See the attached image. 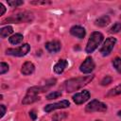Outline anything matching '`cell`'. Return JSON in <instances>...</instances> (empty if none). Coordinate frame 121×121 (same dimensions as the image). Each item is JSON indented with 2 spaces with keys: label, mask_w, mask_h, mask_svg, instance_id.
Instances as JSON below:
<instances>
[{
  "label": "cell",
  "mask_w": 121,
  "mask_h": 121,
  "mask_svg": "<svg viewBox=\"0 0 121 121\" xmlns=\"http://www.w3.org/2000/svg\"><path fill=\"white\" fill-rule=\"evenodd\" d=\"M93 78H94V76L91 75V76H84V77H80V78L68 79L65 82L66 92L71 93V92H74V91H78V89L87 85Z\"/></svg>",
  "instance_id": "cell-1"
},
{
  "label": "cell",
  "mask_w": 121,
  "mask_h": 121,
  "mask_svg": "<svg viewBox=\"0 0 121 121\" xmlns=\"http://www.w3.org/2000/svg\"><path fill=\"white\" fill-rule=\"evenodd\" d=\"M103 41V35L98 32V31H95L91 34L89 40H88V43H87V45H86V52L87 53H92L94 52L97 46L100 44V43Z\"/></svg>",
  "instance_id": "cell-2"
},
{
  "label": "cell",
  "mask_w": 121,
  "mask_h": 121,
  "mask_svg": "<svg viewBox=\"0 0 121 121\" xmlns=\"http://www.w3.org/2000/svg\"><path fill=\"white\" fill-rule=\"evenodd\" d=\"M33 20V14L31 12L28 11H24L21 13H17L14 14L5 20H3V22L1 24H5L6 22H11V23H26V22H30Z\"/></svg>",
  "instance_id": "cell-3"
},
{
  "label": "cell",
  "mask_w": 121,
  "mask_h": 121,
  "mask_svg": "<svg viewBox=\"0 0 121 121\" xmlns=\"http://www.w3.org/2000/svg\"><path fill=\"white\" fill-rule=\"evenodd\" d=\"M30 50V45L28 43H25L17 48H9L6 50L7 55L10 56H15V57H23L26 55Z\"/></svg>",
  "instance_id": "cell-4"
},
{
  "label": "cell",
  "mask_w": 121,
  "mask_h": 121,
  "mask_svg": "<svg viewBox=\"0 0 121 121\" xmlns=\"http://www.w3.org/2000/svg\"><path fill=\"white\" fill-rule=\"evenodd\" d=\"M107 110V106L98 101V100H92L90 103H88V105L85 108V111L87 112H105Z\"/></svg>",
  "instance_id": "cell-5"
},
{
  "label": "cell",
  "mask_w": 121,
  "mask_h": 121,
  "mask_svg": "<svg viewBox=\"0 0 121 121\" xmlns=\"http://www.w3.org/2000/svg\"><path fill=\"white\" fill-rule=\"evenodd\" d=\"M115 43H116V39L115 38H112V37L108 38L104 42L102 47L100 48V53L103 56H108L112 52V48H113Z\"/></svg>",
  "instance_id": "cell-6"
},
{
  "label": "cell",
  "mask_w": 121,
  "mask_h": 121,
  "mask_svg": "<svg viewBox=\"0 0 121 121\" xmlns=\"http://www.w3.org/2000/svg\"><path fill=\"white\" fill-rule=\"evenodd\" d=\"M95 69V62L91 57L85 59V60L80 64L79 70L84 74H89Z\"/></svg>",
  "instance_id": "cell-7"
},
{
  "label": "cell",
  "mask_w": 121,
  "mask_h": 121,
  "mask_svg": "<svg viewBox=\"0 0 121 121\" xmlns=\"http://www.w3.org/2000/svg\"><path fill=\"white\" fill-rule=\"evenodd\" d=\"M70 103L68 100H61L60 102H57V103H54V104H49V105H46L44 107V111L46 112H50L54 110H57V109H63V108H67L69 107Z\"/></svg>",
  "instance_id": "cell-8"
},
{
  "label": "cell",
  "mask_w": 121,
  "mask_h": 121,
  "mask_svg": "<svg viewBox=\"0 0 121 121\" xmlns=\"http://www.w3.org/2000/svg\"><path fill=\"white\" fill-rule=\"evenodd\" d=\"M90 98V93L88 91H82V92H79V93H77L76 95H73V100L76 104L79 105V104H82L84 103L85 101H87L88 99Z\"/></svg>",
  "instance_id": "cell-9"
},
{
  "label": "cell",
  "mask_w": 121,
  "mask_h": 121,
  "mask_svg": "<svg viewBox=\"0 0 121 121\" xmlns=\"http://www.w3.org/2000/svg\"><path fill=\"white\" fill-rule=\"evenodd\" d=\"M70 33H71L73 36H75V37H77V38H78V39H83V38L85 37L86 31H85V29H84L82 26H72V27L70 28Z\"/></svg>",
  "instance_id": "cell-10"
},
{
  "label": "cell",
  "mask_w": 121,
  "mask_h": 121,
  "mask_svg": "<svg viewBox=\"0 0 121 121\" xmlns=\"http://www.w3.org/2000/svg\"><path fill=\"white\" fill-rule=\"evenodd\" d=\"M45 48L50 53H57L60 50V43L58 41H52L45 43Z\"/></svg>",
  "instance_id": "cell-11"
},
{
  "label": "cell",
  "mask_w": 121,
  "mask_h": 121,
  "mask_svg": "<svg viewBox=\"0 0 121 121\" xmlns=\"http://www.w3.org/2000/svg\"><path fill=\"white\" fill-rule=\"evenodd\" d=\"M34 70H35L34 64H33L32 62H30V61H26V62H25V63L23 64L22 69H21V72H22L23 75L27 76V75L32 74V73L34 72Z\"/></svg>",
  "instance_id": "cell-12"
},
{
  "label": "cell",
  "mask_w": 121,
  "mask_h": 121,
  "mask_svg": "<svg viewBox=\"0 0 121 121\" xmlns=\"http://www.w3.org/2000/svg\"><path fill=\"white\" fill-rule=\"evenodd\" d=\"M111 22V19L108 15H103L101 17H98L95 21V25L97 26H100V27H104L106 26H108Z\"/></svg>",
  "instance_id": "cell-13"
},
{
  "label": "cell",
  "mask_w": 121,
  "mask_h": 121,
  "mask_svg": "<svg viewBox=\"0 0 121 121\" xmlns=\"http://www.w3.org/2000/svg\"><path fill=\"white\" fill-rule=\"evenodd\" d=\"M68 65V62L65 60H60L54 66V71L57 74H61L64 69L66 68V66Z\"/></svg>",
  "instance_id": "cell-14"
},
{
  "label": "cell",
  "mask_w": 121,
  "mask_h": 121,
  "mask_svg": "<svg viewBox=\"0 0 121 121\" xmlns=\"http://www.w3.org/2000/svg\"><path fill=\"white\" fill-rule=\"evenodd\" d=\"M40 98L39 96H37V95H33V94H27L24 98H23V101L22 103L23 104H31V103H34L36 101H38Z\"/></svg>",
  "instance_id": "cell-15"
},
{
  "label": "cell",
  "mask_w": 121,
  "mask_h": 121,
  "mask_svg": "<svg viewBox=\"0 0 121 121\" xmlns=\"http://www.w3.org/2000/svg\"><path fill=\"white\" fill-rule=\"evenodd\" d=\"M23 35L22 34H19V33H16L12 36H10L9 38V42L11 43V44H18L20 43H22L23 41Z\"/></svg>",
  "instance_id": "cell-16"
},
{
  "label": "cell",
  "mask_w": 121,
  "mask_h": 121,
  "mask_svg": "<svg viewBox=\"0 0 121 121\" xmlns=\"http://www.w3.org/2000/svg\"><path fill=\"white\" fill-rule=\"evenodd\" d=\"M12 32H13L12 27L10 26H7L0 29V36H1V38H6V37L9 36Z\"/></svg>",
  "instance_id": "cell-17"
},
{
  "label": "cell",
  "mask_w": 121,
  "mask_h": 121,
  "mask_svg": "<svg viewBox=\"0 0 121 121\" xmlns=\"http://www.w3.org/2000/svg\"><path fill=\"white\" fill-rule=\"evenodd\" d=\"M119 94H121V84L116 86L115 88L110 90L107 94V96H113V95H119Z\"/></svg>",
  "instance_id": "cell-18"
},
{
  "label": "cell",
  "mask_w": 121,
  "mask_h": 121,
  "mask_svg": "<svg viewBox=\"0 0 121 121\" xmlns=\"http://www.w3.org/2000/svg\"><path fill=\"white\" fill-rule=\"evenodd\" d=\"M112 65L118 73H121V59L120 58H115L112 60Z\"/></svg>",
  "instance_id": "cell-19"
},
{
  "label": "cell",
  "mask_w": 121,
  "mask_h": 121,
  "mask_svg": "<svg viewBox=\"0 0 121 121\" xmlns=\"http://www.w3.org/2000/svg\"><path fill=\"white\" fill-rule=\"evenodd\" d=\"M66 117V112H60V113H56L53 118L52 121H62L63 119H65Z\"/></svg>",
  "instance_id": "cell-20"
},
{
  "label": "cell",
  "mask_w": 121,
  "mask_h": 121,
  "mask_svg": "<svg viewBox=\"0 0 121 121\" xmlns=\"http://www.w3.org/2000/svg\"><path fill=\"white\" fill-rule=\"evenodd\" d=\"M60 95H61V93H60V91H55V92H52V93H50L49 95H46V98H47L48 100H51V99L58 98V97L60 96Z\"/></svg>",
  "instance_id": "cell-21"
},
{
  "label": "cell",
  "mask_w": 121,
  "mask_h": 121,
  "mask_svg": "<svg viewBox=\"0 0 121 121\" xmlns=\"http://www.w3.org/2000/svg\"><path fill=\"white\" fill-rule=\"evenodd\" d=\"M8 4L10 7H12V8H16L18 6L23 5L24 4V1H22V0H9L8 1Z\"/></svg>",
  "instance_id": "cell-22"
},
{
  "label": "cell",
  "mask_w": 121,
  "mask_h": 121,
  "mask_svg": "<svg viewBox=\"0 0 121 121\" xmlns=\"http://www.w3.org/2000/svg\"><path fill=\"white\" fill-rule=\"evenodd\" d=\"M119 31H121V23H116V24H114V25L111 27V29H110V32H111V33H117V32H119Z\"/></svg>",
  "instance_id": "cell-23"
},
{
  "label": "cell",
  "mask_w": 121,
  "mask_h": 121,
  "mask_svg": "<svg viewBox=\"0 0 121 121\" xmlns=\"http://www.w3.org/2000/svg\"><path fill=\"white\" fill-rule=\"evenodd\" d=\"M8 71H9V65L5 62H1V64H0V74L3 75Z\"/></svg>",
  "instance_id": "cell-24"
},
{
  "label": "cell",
  "mask_w": 121,
  "mask_h": 121,
  "mask_svg": "<svg viewBox=\"0 0 121 121\" xmlns=\"http://www.w3.org/2000/svg\"><path fill=\"white\" fill-rule=\"evenodd\" d=\"M112 82V78L110 76H106L102 80H101V85L105 86V85H108Z\"/></svg>",
  "instance_id": "cell-25"
},
{
  "label": "cell",
  "mask_w": 121,
  "mask_h": 121,
  "mask_svg": "<svg viewBox=\"0 0 121 121\" xmlns=\"http://www.w3.org/2000/svg\"><path fill=\"white\" fill-rule=\"evenodd\" d=\"M30 4H34V5H40V4H50V2H46V1H32L30 2Z\"/></svg>",
  "instance_id": "cell-26"
},
{
  "label": "cell",
  "mask_w": 121,
  "mask_h": 121,
  "mask_svg": "<svg viewBox=\"0 0 121 121\" xmlns=\"http://www.w3.org/2000/svg\"><path fill=\"white\" fill-rule=\"evenodd\" d=\"M0 109H1V113H0V117H3L4 114L6 113V108L4 105H0Z\"/></svg>",
  "instance_id": "cell-27"
},
{
  "label": "cell",
  "mask_w": 121,
  "mask_h": 121,
  "mask_svg": "<svg viewBox=\"0 0 121 121\" xmlns=\"http://www.w3.org/2000/svg\"><path fill=\"white\" fill-rule=\"evenodd\" d=\"M6 11V8L4 7V5L2 3H0V15H3Z\"/></svg>",
  "instance_id": "cell-28"
},
{
  "label": "cell",
  "mask_w": 121,
  "mask_h": 121,
  "mask_svg": "<svg viewBox=\"0 0 121 121\" xmlns=\"http://www.w3.org/2000/svg\"><path fill=\"white\" fill-rule=\"evenodd\" d=\"M29 116L31 117V119H32L33 121H35V120H36V117H37V116H36V113H35V112H34V111H31V112H29Z\"/></svg>",
  "instance_id": "cell-29"
},
{
  "label": "cell",
  "mask_w": 121,
  "mask_h": 121,
  "mask_svg": "<svg viewBox=\"0 0 121 121\" xmlns=\"http://www.w3.org/2000/svg\"><path fill=\"white\" fill-rule=\"evenodd\" d=\"M118 114H119V116H121V111H120V112H118Z\"/></svg>",
  "instance_id": "cell-30"
},
{
  "label": "cell",
  "mask_w": 121,
  "mask_h": 121,
  "mask_svg": "<svg viewBox=\"0 0 121 121\" xmlns=\"http://www.w3.org/2000/svg\"><path fill=\"white\" fill-rule=\"evenodd\" d=\"M95 121H102V120H95Z\"/></svg>",
  "instance_id": "cell-31"
}]
</instances>
